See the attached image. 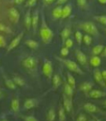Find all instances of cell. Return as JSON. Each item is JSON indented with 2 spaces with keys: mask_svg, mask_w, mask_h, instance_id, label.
Listing matches in <instances>:
<instances>
[{
  "mask_svg": "<svg viewBox=\"0 0 106 121\" xmlns=\"http://www.w3.org/2000/svg\"><path fill=\"white\" fill-rule=\"evenodd\" d=\"M63 107L64 109H66V113H70L72 109V107H73V104H72V99L71 98L68 97L66 96V95H64L63 96Z\"/></svg>",
  "mask_w": 106,
  "mask_h": 121,
  "instance_id": "obj_10",
  "label": "cell"
},
{
  "mask_svg": "<svg viewBox=\"0 0 106 121\" xmlns=\"http://www.w3.org/2000/svg\"><path fill=\"white\" fill-rule=\"evenodd\" d=\"M80 27L82 29L84 32H85L87 34H89L91 36H97L99 32L98 28L95 26V24L92 22H84L80 25Z\"/></svg>",
  "mask_w": 106,
  "mask_h": 121,
  "instance_id": "obj_3",
  "label": "cell"
},
{
  "mask_svg": "<svg viewBox=\"0 0 106 121\" xmlns=\"http://www.w3.org/2000/svg\"><path fill=\"white\" fill-rule=\"evenodd\" d=\"M71 30L69 27H66L61 31V39H62V42L64 44V42L67 40L68 38L70 37L71 36Z\"/></svg>",
  "mask_w": 106,
  "mask_h": 121,
  "instance_id": "obj_20",
  "label": "cell"
},
{
  "mask_svg": "<svg viewBox=\"0 0 106 121\" xmlns=\"http://www.w3.org/2000/svg\"><path fill=\"white\" fill-rule=\"evenodd\" d=\"M6 46V42L4 37L2 35H0V48L1 47H4Z\"/></svg>",
  "mask_w": 106,
  "mask_h": 121,
  "instance_id": "obj_41",
  "label": "cell"
},
{
  "mask_svg": "<svg viewBox=\"0 0 106 121\" xmlns=\"http://www.w3.org/2000/svg\"><path fill=\"white\" fill-rule=\"evenodd\" d=\"M98 2L100 3L101 4H106V0H98Z\"/></svg>",
  "mask_w": 106,
  "mask_h": 121,
  "instance_id": "obj_47",
  "label": "cell"
},
{
  "mask_svg": "<svg viewBox=\"0 0 106 121\" xmlns=\"http://www.w3.org/2000/svg\"><path fill=\"white\" fill-rule=\"evenodd\" d=\"M1 121H9V120H8V119H2Z\"/></svg>",
  "mask_w": 106,
  "mask_h": 121,
  "instance_id": "obj_49",
  "label": "cell"
},
{
  "mask_svg": "<svg viewBox=\"0 0 106 121\" xmlns=\"http://www.w3.org/2000/svg\"><path fill=\"white\" fill-rule=\"evenodd\" d=\"M94 78L97 83L100 84L101 86H105V83L104 82V80L102 76V73H101V71H99V69H95L94 71Z\"/></svg>",
  "mask_w": 106,
  "mask_h": 121,
  "instance_id": "obj_13",
  "label": "cell"
},
{
  "mask_svg": "<svg viewBox=\"0 0 106 121\" xmlns=\"http://www.w3.org/2000/svg\"><path fill=\"white\" fill-rule=\"evenodd\" d=\"M76 59H77L78 62L82 66H86L87 65V56L81 50H76Z\"/></svg>",
  "mask_w": 106,
  "mask_h": 121,
  "instance_id": "obj_8",
  "label": "cell"
},
{
  "mask_svg": "<svg viewBox=\"0 0 106 121\" xmlns=\"http://www.w3.org/2000/svg\"><path fill=\"white\" fill-rule=\"evenodd\" d=\"M105 86H106V81H105Z\"/></svg>",
  "mask_w": 106,
  "mask_h": 121,
  "instance_id": "obj_53",
  "label": "cell"
},
{
  "mask_svg": "<svg viewBox=\"0 0 106 121\" xmlns=\"http://www.w3.org/2000/svg\"><path fill=\"white\" fill-rule=\"evenodd\" d=\"M101 73H102V76L103 78H104V81H106V70H104V71H101Z\"/></svg>",
  "mask_w": 106,
  "mask_h": 121,
  "instance_id": "obj_45",
  "label": "cell"
},
{
  "mask_svg": "<svg viewBox=\"0 0 106 121\" xmlns=\"http://www.w3.org/2000/svg\"><path fill=\"white\" fill-rule=\"evenodd\" d=\"M52 17L55 19H60L62 17V5H57L52 10Z\"/></svg>",
  "mask_w": 106,
  "mask_h": 121,
  "instance_id": "obj_16",
  "label": "cell"
},
{
  "mask_svg": "<svg viewBox=\"0 0 106 121\" xmlns=\"http://www.w3.org/2000/svg\"><path fill=\"white\" fill-rule=\"evenodd\" d=\"M106 95V93L100 90H91L88 93V96L91 99H100Z\"/></svg>",
  "mask_w": 106,
  "mask_h": 121,
  "instance_id": "obj_9",
  "label": "cell"
},
{
  "mask_svg": "<svg viewBox=\"0 0 106 121\" xmlns=\"http://www.w3.org/2000/svg\"><path fill=\"white\" fill-rule=\"evenodd\" d=\"M94 20L99 22V23L106 26V15H99V16H94Z\"/></svg>",
  "mask_w": 106,
  "mask_h": 121,
  "instance_id": "obj_33",
  "label": "cell"
},
{
  "mask_svg": "<svg viewBox=\"0 0 106 121\" xmlns=\"http://www.w3.org/2000/svg\"><path fill=\"white\" fill-rule=\"evenodd\" d=\"M13 81H14V83H15L17 86H20V87H22V86H25V81H24L22 78L19 77V76H13Z\"/></svg>",
  "mask_w": 106,
  "mask_h": 121,
  "instance_id": "obj_29",
  "label": "cell"
},
{
  "mask_svg": "<svg viewBox=\"0 0 106 121\" xmlns=\"http://www.w3.org/2000/svg\"><path fill=\"white\" fill-rule=\"evenodd\" d=\"M56 117V113L54 108H51L47 114V121H55Z\"/></svg>",
  "mask_w": 106,
  "mask_h": 121,
  "instance_id": "obj_23",
  "label": "cell"
},
{
  "mask_svg": "<svg viewBox=\"0 0 106 121\" xmlns=\"http://www.w3.org/2000/svg\"><path fill=\"white\" fill-rule=\"evenodd\" d=\"M101 55H102V56L106 57V46L104 47V50H103V52H102V53H101Z\"/></svg>",
  "mask_w": 106,
  "mask_h": 121,
  "instance_id": "obj_46",
  "label": "cell"
},
{
  "mask_svg": "<svg viewBox=\"0 0 106 121\" xmlns=\"http://www.w3.org/2000/svg\"><path fill=\"white\" fill-rule=\"evenodd\" d=\"M68 0H56V3L57 5H63V4H66V2H67Z\"/></svg>",
  "mask_w": 106,
  "mask_h": 121,
  "instance_id": "obj_43",
  "label": "cell"
},
{
  "mask_svg": "<svg viewBox=\"0 0 106 121\" xmlns=\"http://www.w3.org/2000/svg\"><path fill=\"white\" fill-rule=\"evenodd\" d=\"M23 119H24V121H38L37 118L32 115L25 116V117H23Z\"/></svg>",
  "mask_w": 106,
  "mask_h": 121,
  "instance_id": "obj_39",
  "label": "cell"
},
{
  "mask_svg": "<svg viewBox=\"0 0 106 121\" xmlns=\"http://www.w3.org/2000/svg\"><path fill=\"white\" fill-rule=\"evenodd\" d=\"M24 25L27 30L32 28V13H31V9H28L25 16H24Z\"/></svg>",
  "mask_w": 106,
  "mask_h": 121,
  "instance_id": "obj_11",
  "label": "cell"
},
{
  "mask_svg": "<svg viewBox=\"0 0 106 121\" xmlns=\"http://www.w3.org/2000/svg\"><path fill=\"white\" fill-rule=\"evenodd\" d=\"M56 59H58L60 61H61L69 69V71H73V72L76 73V74L84 75V71H82V69H81L79 65L76 62H75L74 60H69V59H61V58H58V57H56Z\"/></svg>",
  "mask_w": 106,
  "mask_h": 121,
  "instance_id": "obj_2",
  "label": "cell"
},
{
  "mask_svg": "<svg viewBox=\"0 0 106 121\" xmlns=\"http://www.w3.org/2000/svg\"><path fill=\"white\" fill-rule=\"evenodd\" d=\"M66 118V111L64 109L63 105L59 106V110H58V119L59 121H65Z\"/></svg>",
  "mask_w": 106,
  "mask_h": 121,
  "instance_id": "obj_24",
  "label": "cell"
},
{
  "mask_svg": "<svg viewBox=\"0 0 106 121\" xmlns=\"http://www.w3.org/2000/svg\"><path fill=\"white\" fill-rule=\"evenodd\" d=\"M8 17L11 22L13 23H17L20 18V13L15 8H10L8 10Z\"/></svg>",
  "mask_w": 106,
  "mask_h": 121,
  "instance_id": "obj_7",
  "label": "cell"
},
{
  "mask_svg": "<svg viewBox=\"0 0 106 121\" xmlns=\"http://www.w3.org/2000/svg\"><path fill=\"white\" fill-rule=\"evenodd\" d=\"M25 44L29 47V48L32 49V50H36V49L38 48L39 44L37 41L32 40V39H28L25 42Z\"/></svg>",
  "mask_w": 106,
  "mask_h": 121,
  "instance_id": "obj_25",
  "label": "cell"
},
{
  "mask_svg": "<svg viewBox=\"0 0 106 121\" xmlns=\"http://www.w3.org/2000/svg\"><path fill=\"white\" fill-rule=\"evenodd\" d=\"M11 109L13 111L14 113H17L20 109V102H19V99L17 98L15 99H13L11 101V104H10Z\"/></svg>",
  "mask_w": 106,
  "mask_h": 121,
  "instance_id": "obj_19",
  "label": "cell"
},
{
  "mask_svg": "<svg viewBox=\"0 0 106 121\" xmlns=\"http://www.w3.org/2000/svg\"><path fill=\"white\" fill-rule=\"evenodd\" d=\"M25 1H27V0H13V3L15 4H21L25 2Z\"/></svg>",
  "mask_w": 106,
  "mask_h": 121,
  "instance_id": "obj_44",
  "label": "cell"
},
{
  "mask_svg": "<svg viewBox=\"0 0 106 121\" xmlns=\"http://www.w3.org/2000/svg\"><path fill=\"white\" fill-rule=\"evenodd\" d=\"M0 32H6V33H10L12 31H11V29L9 28L8 27L4 25V24L2 23V22H0Z\"/></svg>",
  "mask_w": 106,
  "mask_h": 121,
  "instance_id": "obj_35",
  "label": "cell"
},
{
  "mask_svg": "<svg viewBox=\"0 0 106 121\" xmlns=\"http://www.w3.org/2000/svg\"><path fill=\"white\" fill-rule=\"evenodd\" d=\"M104 48V46L102 45V44H99V45H96L95 47H93L92 49V54L94 56H98L99 54L102 53L103 50Z\"/></svg>",
  "mask_w": 106,
  "mask_h": 121,
  "instance_id": "obj_28",
  "label": "cell"
},
{
  "mask_svg": "<svg viewBox=\"0 0 106 121\" xmlns=\"http://www.w3.org/2000/svg\"><path fill=\"white\" fill-rule=\"evenodd\" d=\"M42 72H43L44 76L48 78V79H51L52 78L53 66H52V63L51 60H47V59L44 60L43 66H42Z\"/></svg>",
  "mask_w": 106,
  "mask_h": 121,
  "instance_id": "obj_5",
  "label": "cell"
},
{
  "mask_svg": "<svg viewBox=\"0 0 106 121\" xmlns=\"http://www.w3.org/2000/svg\"><path fill=\"white\" fill-rule=\"evenodd\" d=\"M74 94V88L68 83H66L64 86V95L70 98H72V95Z\"/></svg>",
  "mask_w": 106,
  "mask_h": 121,
  "instance_id": "obj_21",
  "label": "cell"
},
{
  "mask_svg": "<svg viewBox=\"0 0 106 121\" xmlns=\"http://www.w3.org/2000/svg\"><path fill=\"white\" fill-rule=\"evenodd\" d=\"M76 3H77V5L79 6V8L82 9H86L88 6L87 0H76Z\"/></svg>",
  "mask_w": 106,
  "mask_h": 121,
  "instance_id": "obj_34",
  "label": "cell"
},
{
  "mask_svg": "<svg viewBox=\"0 0 106 121\" xmlns=\"http://www.w3.org/2000/svg\"><path fill=\"white\" fill-rule=\"evenodd\" d=\"M76 121H87V118H86V116L84 114H81L77 117Z\"/></svg>",
  "mask_w": 106,
  "mask_h": 121,
  "instance_id": "obj_40",
  "label": "cell"
},
{
  "mask_svg": "<svg viewBox=\"0 0 106 121\" xmlns=\"http://www.w3.org/2000/svg\"><path fill=\"white\" fill-rule=\"evenodd\" d=\"M71 12H72V6H71V4H67L62 7V17L61 18L65 19L67 18L71 14Z\"/></svg>",
  "mask_w": 106,
  "mask_h": 121,
  "instance_id": "obj_14",
  "label": "cell"
},
{
  "mask_svg": "<svg viewBox=\"0 0 106 121\" xmlns=\"http://www.w3.org/2000/svg\"><path fill=\"white\" fill-rule=\"evenodd\" d=\"M89 63H90V65L93 66V67H98V66H99L101 64L100 57H99L98 56H93L90 58Z\"/></svg>",
  "mask_w": 106,
  "mask_h": 121,
  "instance_id": "obj_22",
  "label": "cell"
},
{
  "mask_svg": "<svg viewBox=\"0 0 106 121\" xmlns=\"http://www.w3.org/2000/svg\"><path fill=\"white\" fill-rule=\"evenodd\" d=\"M104 31H105V32H106V28H104Z\"/></svg>",
  "mask_w": 106,
  "mask_h": 121,
  "instance_id": "obj_52",
  "label": "cell"
},
{
  "mask_svg": "<svg viewBox=\"0 0 106 121\" xmlns=\"http://www.w3.org/2000/svg\"><path fill=\"white\" fill-rule=\"evenodd\" d=\"M4 82H5V85L8 89L10 90H16L17 89V86L14 83V81H13V79H9L8 77H5L4 76Z\"/></svg>",
  "mask_w": 106,
  "mask_h": 121,
  "instance_id": "obj_26",
  "label": "cell"
},
{
  "mask_svg": "<svg viewBox=\"0 0 106 121\" xmlns=\"http://www.w3.org/2000/svg\"><path fill=\"white\" fill-rule=\"evenodd\" d=\"M103 105H104V107L106 108V99H105V100L104 101V102H103Z\"/></svg>",
  "mask_w": 106,
  "mask_h": 121,
  "instance_id": "obj_48",
  "label": "cell"
},
{
  "mask_svg": "<svg viewBox=\"0 0 106 121\" xmlns=\"http://www.w3.org/2000/svg\"><path fill=\"white\" fill-rule=\"evenodd\" d=\"M67 83L71 85L74 89L76 88V78H75L70 72H67Z\"/></svg>",
  "mask_w": 106,
  "mask_h": 121,
  "instance_id": "obj_30",
  "label": "cell"
},
{
  "mask_svg": "<svg viewBox=\"0 0 106 121\" xmlns=\"http://www.w3.org/2000/svg\"><path fill=\"white\" fill-rule=\"evenodd\" d=\"M61 84V79L58 75H54L52 76V86L55 89H57Z\"/></svg>",
  "mask_w": 106,
  "mask_h": 121,
  "instance_id": "obj_27",
  "label": "cell"
},
{
  "mask_svg": "<svg viewBox=\"0 0 106 121\" xmlns=\"http://www.w3.org/2000/svg\"><path fill=\"white\" fill-rule=\"evenodd\" d=\"M83 34L81 32H80V31H76V33H75V37H76V42H77L78 45L81 46V43L83 42Z\"/></svg>",
  "mask_w": 106,
  "mask_h": 121,
  "instance_id": "obj_31",
  "label": "cell"
},
{
  "mask_svg": "<svg viewBox=\"0 0 106 121\" xmlns=\"http://www.w3.org/2000/svg\"><path fill=\"white\" fill-rule=\"evenodd\" d=\"M92 88H93V84L91 82H89V81L83 82L80 86V90L85 93H89L92 90Z\"/></svg>",
  "mask_w": 106,
  "mask_h": 121,
  "instance_id": "obj_18",
  "label": "cell"
},
{
  "mask_svg": "<svg viewBox=\"0 0 106 121\" xmlns=\"http://www.w3.org/2000/svg\"><path fill=\"white\" fill-rule=\"evenodd\" d=\"M54 33L52 32L51 29L47 25V22L45 20V17L44 14L42 13V24H41V28H40V37L43 43L49 44L51 42L52 38H53Z\"/></svg>",
  "mask_w": 106,
  "mask_h": 121,
  "instance_id": "obj_1",
  "label": "cell"
},
{
  "mask_svg": "<svg viewBox=\"0 0 106 121\" xmlns=\"http://www.w3.org/2000/svg\"><path fill=\"white\" fill-rule=\"evenodd\" d=\"M61 55L62 56H66L69 55V48L66 47H63L61 50Z\"/></svg>",
  "mask_w": 106,
  "mask_h": 121,
  "instance_id": "obj_38",
  "label": "cell"
},
{
  "mask_svg": "<svg viewBox=\"0 0 106 121\" xmlns=\"http://www.w3.org/2000/svg\"><path fill=\"white\" fill-rule=\"evenodd\" d=\"M23 35H24L23 32H20L18 35H17L12 41H11L10 43L8 44V47H7V52H8L13 51V49H15L16 47L19 45V43H20L21 41H22V37H23Z\"/></svg>",
  "mask_w": 106,
  "mask_h": 121,
  "instance_id": "obj_6",
  "label": "cell"
},
{
  "mask_svg": "<svg viewBox=\"0 0 106 121\" xmlns=\"http://www.w3.org/2000/svg\"><path fill=\"white\" fill-rule=\"evenodd\" d=\"M56 0H42V2H43L44 5L46 6H48V5H51V4H52L53 3L56 2Z\"/></svg>",
  "mask_w": 106,
  "mask_h": 121,
  "instance_id": "obj_42",
  "label": "cell"
},
{
  "mask_svg": "<svg viewBox=\"0 0 106 121\" xmlns=\"http://www.w3.org/2000/svg\"><path fill=\"white\" fill-rule=\"evenodd\" d=\"M39 23V12L38 10H36L32 14V27L34 30V32L37 31V28L38 27Z\"/></svg>",
  "mask_w": 106,
  "mask_h": 121,
  "instance_id": "obj_12",
  "label": "cell"
},
{
  "mask_svg": "<svg viewBox=\"0 0 106 121\" xmlns=\"http://www.w3.org/2000/svg\"><path fill=\"white\" fill-rule=\"evenodd\" d=\"M96 121H102V120H100V119H97Z\"/></svg>",
  "mask_w": 106,
  "mask_h": 121,
  "instance_id": "obj_51",
  "label": "cell"
},
{
  "mask_svg": "<svg viewBox=\"0 0 106 121\" xmlns=\"http://www.w3.org/2000/svg\"><path fill=\"white\" fill-rule=\"evenodd\" d=\"M92 40H93L92 37H91V35H89V34L86 33L85 35L83 36V42L85 43V45L89 46L92 43Z\"/></svg>",
  "mask_w": 106,
  "mask_h": 121,
  "instance_id": "obj_32",
  "label": "cell"
},
{
  "mask_svg": "<svg viewBox=\"0 0 106 121\" xmlns=\"http://www.w3.org/2000/svg\"><path fill=\"white\" fill-rule=\"evenodd\" d=\"M73 44H74V42H73V41L71 40V38H68L67 40L64 42V46L66 47H67V48H71V47H72Z\"/></svg>",
  "mask_w": 106,
  "mask_h": 121,
  "instance_id": "obj_37",
  "label": "cell"
},
{
  "mask_svg": "<svg viewBox=\"0 0 106 121\" xmlns=\"http://www.w3.org/2000/svg\"><path fill=\"white\" fill-rule=\"evenodd\" d=\"M37 105V100L35 99H27L25 101H24V104H23V107L25 109H31L32 108L36 107Z\"/></svg>",
  "mask_w": 106,
  "mask_h": 121,
  "instance_id": "obj_17",
  "label": "cell"
},
{
  "mask_svg": "<svg viewBox=\"0 0 106 121\" xmlns=\"http://www.w3.org/2000/svg\"><path fill=\"white\" fill-rule=\"evenodd\" d=\"M1 95H2V91H1V90H0V96H1Z\"/></svg>",
  "mask_w": 106,
  "mask_h": 121,
  "instance_id": "obj_50",
  "label": "cell"
},
{
  "mask_svg": "<svg viewBox=\"0 0 106 121\" xmlns=\"http://www.w3.org/2000/svg\"><path fill=\"white\" fill-rule=\"evenodd\" d=\"M22 66L29 71H35L37 67V60L34 56H27L22 60Z\"/></svg>",
  "mask_w": 106,
  "mask_h": 121,
  "instance_id": "obj_4",
  "label": "cell"
},
{
  "mask_svg": "<svg viewBox=\"0 0 106 121\" xmlns=\"http://www.w3.org/2000/svg\"><path fill=\"white\" fill-rule=\"evenodd\" d=\"M84 109H85V110L87 111L88 113H90V114L96 113L99 111V108H98L95 104H92V103H86V104H85Z\"/></svg>",
  "mask_w": 106,
  "mask_h": 121,
  "instance_id": "obj_15",
  "label": "cell"
},
{
  "mask_svg": "<svg viewBox=\"0 0 106 121\" xmlns=\"http://www.w3.org/2000/svg\"><path fill=\"white\" fill-rule=\"evenodd\" d=\"M37 0H27V2L25 4V6L28 9H31V8L34 7V6L37 4Z\"/></svg>",
  "mask_w": 106,
  "mask_h": 121,
  "instance_id": "obj_36",
  "label": "cell"
}]
</instances>
